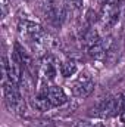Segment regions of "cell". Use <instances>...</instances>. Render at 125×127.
I'll return each mask as SVG.
<instances>
[{
  "mask_svg": "<svg viewBox=\"0 0 125 127\" xmlns=\"http://www.w3.org/2000/svg\"><path fill=\"white\" fill-rule=\"evenodd\" d=\"M3 92H4V99H6L9 109L19 114V115H24L27 111V105H25V100H24V97L18 89V84L12 83L10 80L4 81L3 83Z\"/></svg>",
  "mask_w": 125,
  "mask_h": 127,
  "instance_id": "1",
  "label": "cell"
},
{
  "mask_svg": "<svg viewBox=\"0 0 125 127\" xmlns=\"http://www.w3.org/2000/svg\"><path fill=\"white\" fill-rule=\"evenodd\" d=\"M19 32L21 35H24L25 38H28L30 41H32L34 44L40 46V44H47L46 41V32L43 30L41 25L35 24V22H31V21H21L19 25Z\"/></svg>",
  "mask_w": 125,
  "mask_h": 127,
  "instance_id": "2",
  "label": "cell"
},
{
  "mask_svg": "<svg viewBox=\"0 0 125 127\" xmlns=\"http://www.w3.org/2000/svg\"><path fill=\"white\" fill-rule=\"evenodd\" d=\"M124 108V102H122V95H115L110 96L107 99H104L99 106H97V115L103 117V118H109V117H115L119 111H122Z\"/></svg>",
  "mask_w": 125,
  "mask_h": 127,
  "instance_id": "3",
  "label": "cell"
},
{
  "mask_svg": "<svg viewBox=\"0 0 125 127\" xmlns=\"http://www.w3.org/2000/svg\"><path fill=\"white\" fill-rule=\"evenodd\" d=\"M94 90V81L88 74H81L71 86V92L75 97H87Z\"/></svg>",
  "mask_w": 125,
  "mask_h": 127,
  "instance_id": "4",
  "label": "cell"
},
{
  "mask_svg": "<svg viewBox=\"0 0 125 127\" xmlns=\"http://www.w3.org/2000/svg\"><path fill=\"white\" fill-rule=\"evenodd\" d=\"M119 19V3H104L100 13V22L103 27L109 28Z\"/></svg>",
  "mask_w": 125,
  "mask_h": 127,
  "instance_id": "5",
  "label": "cell"
},
{
  "mask_svg": "<svg viewBox=\"0 0 125 127\" xmlns=\"http://www.w3.org/2000/svg\"><path fill=\"white\" fill-rule=\"evenodd\" d=\"M40 72H41L44 81H53L55 80L56 72H58V66H56V62L52 56H46L43 59L41 66H40Z\"/></svg>",
  "mask_w": 125,
  "mask_h": 127,
  "instance_id": "6",
  "label": "cell"
},
{
  "mask_svg": "<svg viewBox=\"0 0 125 127\" xmlns=\"http://www.w3.org/2000/svg\"><path fill=\"white\" fill-rule=\"evenodd\" d=\"M47 96H49V100H50L52 106H62L63 103L68 102V96L65 93V90L59 86H50Z\"/></svg>",
  "mask_w": 125,
  "mask_h": 127,
  "instance_id": "7",
  "label": "cell"
},
{
  "mask_svg": "<svg viewBox=\"0 0 125 127\" xmlns=\"http://www.w3.org/2000/svg\"><path fill=\"white\" fill-rule=\"evenodd\" d=\"M99 32L97 30H94V28H88L87 31L83 34V37H81V41H83V44L87 47V49H91L96 43H99Z\"/></svg>",
  "mask_w": 125,
  "mask_h": 127,
  "instance_id": "8",
  "label": "cell"
},
{
  "mask_svg": "<svg viewBox=\"0 0 125 127\" xmlns=\"http://www.w3.org/2000/svg\"><path fill=\"white\" fill-rule=\"evenodd\" d=\"M77 69H78L77 62L72 61V59H66V61H63L59 65V71H61V74H62L65 78H69L71 75H74L77 72Z\"/></svg>",
  "mask_w": 125,
  "mask_h": 127,
  "instance_id": "9",
  "label": "cell"
},
{
  "mask_svg": "<svg viewBox=\"0 0 125 127\" xmlns=\"http://www.w3.org/2000/svg\"><path fill=\"white\" fill-rule=\"evenodd\" d=\"M65 1V4L69 7V9H72V10H77V9H80L81 6H83V0H63Z\"/></svg>",
  "mask_w": 125,
  "mask_h": 127,
  "instance_id": "10",
  "label": "cell"
},
{
  "mask_svg": "<svg viewBox=\"0 0 125 127\" xmlns=\"http://www.w3.org/2000/svg\"><path fill=\"white\" fill-rule=\"evenodd\" d=\"M78 127H107L103 123H90V121H81Z\"/></svg>",
  "mask_w": 125,
  "mask_h": 127,
  "instance_id": "11",
  "label": "cell"
},
{
  "mask_svg": "<svg viewBox=\"0 0 125 127\" xmlns=\"http://www.w3.org/2000/svg\"><path fill=\"white\" fill-rule=\"evenodd\" d=\"M32 127H53V124L50 121H38V123H35Z\"/></svg>",
  "mask_w": 125,
  "mask_h": 127,
  "instance_id": "12",
  "label": "cell"
},
{
  "mask_svg": "<svg viewBox=\"0 0 125 127\" xmlns=\"http://www.w3.org/2000/svg\"><path fill=\"white\" fill-rule=\"evenodd\" d=\"M7 4H9L7 0H1V15H3V16H4L6 12H7Z\"/></svg>",
  "mask_w": 125,
  "mask_h": 127,
  "instance_id": "13",
  "label": "cell"
},
{
  "mask_svg": "<svg viewBox=\"0 0 125 127\" xmlns=\"http://www.w3.org/2000/svg\"><path fill=\"white\" fill-rule=\"evenodd\" d=\"M121 121L125 123V106L122 108V111H121Z\"/></svg>",
  "mask_w": 125,
  "mask_h": 127,
  "instance_id": "14",
  "label": "cell"
},
{
  "mask_svg": "<svg viewBox=\"0 0 125 127\" xmlns=\"http://www.w3.org/2000/svg\"><path fill=\"white\" fill-rule=\"evenodd\" d=\"M122 102H124V106H125V93H122Z\"/></svg>",
  "mask_w": 125,
  "mask_h": 127,
  "instance_id": "15",
  "label": "cell"
}]
</instances>
